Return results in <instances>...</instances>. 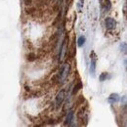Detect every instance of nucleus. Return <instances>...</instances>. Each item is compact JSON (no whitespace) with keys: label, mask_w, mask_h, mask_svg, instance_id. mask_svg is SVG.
I'll return each instance as SVG.
<instances>
[{"label":"nucleus","mask_w":127,"mask_h":127,"mask_svg":"<svg viewBox=\"0 0 127 127\" xmlns=\"http://www.w3.org/2000/svg\"><path fill=\"white\" fill-rule=\"evenodd\" d=\"M69 70H70L69 64H64L63 66L61 67L60 72H59V82L63 83V82L65 81V79H66L67 76H68Z\"/></svg>","instance_id":"1"},{"label":"nucleus","mask_w":127,"mask_h":127,"mask_svg":"<svg viewBox=\"0 0 127 127\" xmlns=\"http://www.w3.org/2000/svg\"><path fill=\"white\" fill-rule=\"evenodd\" d=\"M96 64H97V56L94 52H92V55L90 56V73L92 74V76H95Z\"/></svg>","instance_id":"2"},{"label":"nucleus","mask_w":127,"mask_h":127,"mask_svg":"<svg viewBox=\"0 0 127 127\" xmlns=\"http://www.w3.org/2000/svg\"><path fill=\"white\" fill-rule=\"evenodd\" d=\"M64 98H65V91L63 89L58 93V95L56 97V105H57V107H60L63 104Z\"/></svg>","instance_id":"3"},{"label":"nucleus","mask_w":127,"mask_h":127,"mask_svg":"<svg viewBox=\"0 0 127 127\" xmlns=\"http://www.w3.org/2000/svg\"><path fill=\"white\" fill-rule=\"evenodd\" d=\"M65 124L68 125V126H73L74 125V113L72 111H70L67 113L66 119H65Z\"/></svg>","instance_id":"4"},{"label":"nucleus","mask_w":127,"mask_h":127,"mask_svg":"<svg viewBox=\"0 0 127 127\" xmlns=\"http://www.w3.org/2000/svg\"><path fill=\"white\" fill-rule=\"evenodd\" d=\"M105 25H106V28L108 30H113V29H115L116 23H115L114 19H112V18H107L106 21H105Z\"/></svg>","instance_id":"5"},{"label":"nucleus","mask_w":127,"mask_h":127,"mask_svg":"<svg viewBox=\"0 0 127 127\" xmlns=\"http://www.w3.org/2000/svg\"><path fill=\"white\" fill-rule=\"evenodd\" d=\"M100 4H101V7L104 11L108 12L111 10V0H99Z\"/></svg>","instance_id":"6"},{"label":"nucleus","mask_w":127,"mask_h":127,"mask_svg":"<svg viewBox=\"0 0 127 127\" xmlns=\"http://www.w3.org/2000/svg\"><path fill=\"white\" fill-rule=\"evenodd\" d=\"M108 101H109V103L111 104V105L116 104V103L119 101V95H118V94H116V93H112V94L110 95L109 99H108Z\"/></svg>","instance_id":"7"},{"label":"nucleus","mask_w":127,"mask_h":127,"mask_svg":"<svg viewBox=\"0 0 127 127\" xmlns=\"http://www.w3.org/2000/svg\"><path fill=\"white\" fill-rule=\"evenodd\" d=\"M66 53V45H65V42H63L62 46L60 47V53H59V57H60V60H63L64 55Z\"/></svg>","instance_id":"8"},{"label":"nucleus","mask_w":127,"mask_h":127,"mask_svg":"<svg viewBox=\"0 0 127 127\" xmlns=\"http://www.w3.org/2000/svg\"><path fill=\"white\" fill-rule=\"evenodd\" d=\"M77 43H78V46L79 47L83 46L84 43H85V37L84 36H80L79 38H78V40H77Z\"/></svg>","instance_id":"9"},{"label":"nucleus","mask_w":127,"mask_h":127,"mask_svg":"<svg viewBox=\"0 0 127 127\" xmlns=\"http://www.w3.org/2000/svg\"><path fill=\"white\" fill-rule=\"evenodd\" d=\"M110 76H109V73H103V74H101V76H100V80L101 81H104V80H106L107 78H109Z\"/></svg>","instance_id":"10"},{"label":"nucleus","mask_w":127,"mask_h":127,"mask_svg":"<svg viewBox=\"0 0 127 127\" xmlns=\"http://www.w3.org/2000/svg\"><path fill=\"white\" fill-rule=\"evenodd\" d=\"M120 48H121V51L125 53V52H126V43H122Z\"/></svg>","instance_id":"11"},{"label":"nucleus","mask_w":127,"mask_h":127,"mask_svg":"<svg viewBox=\"0 0 127 127\" xmlns=\"http://www.w3.org/2000/svg\"><path fill=\"white\" fill-rule=\"evenodd\" d=\"M83 2H84V0H79V2H78V7H79V9L82 8V6H83Z\"/></svg>","instance_id":"12"}]
</instances>
